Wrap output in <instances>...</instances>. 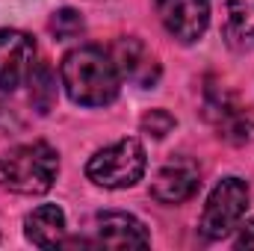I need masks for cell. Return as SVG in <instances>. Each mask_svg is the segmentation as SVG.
Listing matches in <instances>:
<instances>
[{
  "instance_id": "1",
  "label": "cell",
  "mask_w": 254,
  "mask_h": 251,
  "mask_svg": "<svg viewBox=\"0 0 254 251\" xmlns=\"http://www.w3.org/2000/svg\"><path fill=\"white\" fill-rule=\"evenodd\" d=\"M60 74H63L68 98L80 107H107L119 98L122 74L113 63V57L104 54L101 48L86 45V48L65 54Z\"/></svg>"
},
{
  "instance_id": "2",
  "label": "cell",
  "mask_w": 254,
  "mask_h": 251,
  "mask_svg": "<svg viewBox=\"0 0 254 251\" xmlns=\"http://www.w3.org/2000/svg\"><path fill=\"white\" fill-rule=\"evenodd\" d=\"M60 172V157L48 142H30L0 157V187L18 195H45Z\"/></svg>"
},
{
  "instance_id": "3",
  "label": "cell",
  "mask_w": 254,
  "mask_h": 251,
  "mask_svg": "<svg viewBox=\"0 0 254 251\" xmlns=\"http://www.w3.org/2000/svg\"><path fill=\"white\" fill-rule=\"evenodd\" d=\"M145 166H148V157H145L142 142L139 139H122L110 148H101L89 160L86 175L92 184L104 189H125L133 187L145 175Z\"/></svg>"
},
{
  "instance_id": "4",
  "label": "cell",
  "mask_w": 254,
  "mask_h": 251,
  "mask_svg": "<svg viewBox=\"0 0 254 251\" xmlns=\"http://www.w3.org/2000/svg\"><path fill=\"white\" fill-rule=\"evenodd\" d=\"M249 210V187L240 178H225L210 192L207 207L201 213V234L207 240H222L234 228H240Z\"/></svg>"
},
{
  "instance_id": "5",
  "label": "cell",
  "mask_w": 254,
  "mask_h": 251,
  "mask_svg": "<svg viewBox=\"0 0 254 251\" xmlns=\"http://www.w3.org/2000/svg\"><path fill=\"white\" fill-rule=\"evenodd\" d=\"M204 116L207 122L219 130L222 139L243 145L254 139V113L249 107H243L231 92L225 89H210L207 101H204Z\"/></svg>"
},
{
  "instance_id": "6",
  "label": "cell",
  "mask_w": 254,
  "mask_h": 251,
  "mask_svg": "<svg viewBox=\"0 0 254 251\" xmlns=\"http://www.w3.org/2000/svg\"><path fill=\"white\" fill-rule=\"evenodd\" d=\"M36 65V42L21 30H0V92H15Z\"/></svg>"
},
{
  "instance_id": "7",
  "label": "cell",
  "mask_w": 254,
  "mask_h": 251,
  "mask_svg": "<svg viewBox=\"0 0 254 251\" xmlns=\"http://www.w3.org/2000/svg\"><path fill=\"white\" fill-rule=\"evenodd\" d=\"M157 15L178 42L190 45L210 24V0H157Z\"/></svg>"
},
{
  "instance_id": "8",
  "label": "cell",
  "mask_w": 254,
  "mask_h": 251,
  "mask_svg": "<svg viewBox=\"0 0 254 251\" xmlns=\"http://www.w3.org/2000/svg\"><path fill=\"white\" fill-rule=\"evenodd\" d=\"M110 57H113V63L119 68V74L125 80H130L133 86H142V89L157 86V80H160V63H157V57L148 51V45L142 39H136V36L119 39L113 45Z\"/></svg>"
},
{
  "instance_id": "9",
  "label": "cell",
  "mask_w": 254,
  "mask_h": 251,
  "mask_svg": "<svg viewBox=\"0 0 254 251\" xmlns=\"http://www.w3.org/2000/svg\"><path fill=\"white\" fill-rule=\"evenodd\" d=\"M198 187H201L198 166L192 160H187V157H178V160H169L157 172L151 192L163 204H184V201H190L192 195L198 192Z\"/></svg>"
},
{
  "instance_id": "10",
  "label": "cell",
  "mask_w": 254,
  "mask_h": 251,
  "mask_svg": "<svg viewBox=\"0 0 254 251\" xmlns=\"http://www.w3.org/2000/svg\"><path fill=\"white\" fill-rule=\"evenodd\" d=\"M98 243L107 249H145V246H151V237L136 216L101 213L98 216Z\"/></svg>"
},
{
  "instance_id": "11",
  "label": "cell",
  "mask_w": 254,
  "mask_h": 251,
  "mask_svg": "<svg viewBox=\"0 0 254 251\" xmlns=\"http://www.w3.org/2000/svg\"><path fill=\"white\" fill-rule=\"evenodd\" d=\"M24 234L33 246L39 249H54L65 243V213L57 204H42L36 207L27 222H24Z\"/></svg>"
},
{
  "instance_id": "12",
  "label": "cell",
  "mask_w": 254,
  "mask_h": 251,
  "mask_svg": "<svg viewBox=\"0 0 254 251\" xmlns=\"http://www.w3.org/2000/svg\"><path fill=\"white\" fill-rule=\"evenodd\" d=\"M27 83H30V101H33V107H36L42 116L51 113L54 104H57V74H54V68L48 63L33 65Z\"/></svg>"
},
{
  "instance_id": "13",
  "label": "cell",
  "mask_w": 254,
  "mask_h": 251,
  "mask_svg": "<svg viewBox=\"0 0 254 251\" xmlns=\"http://www.w3.org/2000/svg\"><path fill=\"white\" fill-rule=\"evenodd\" d=\"M228 24L240 39H254V0H228Z\"/></svg>"
},
{
  "instance_id": "14",
  "label": "cell",
  "mask_w": 254,
  "mask_h": 251,
  "mask_svg": "<svg viewBox=\"0 0 254 251\" xmlns=\"http://www.w3.org/2000/svg\"><path fill=\"white\" fill-rule=\"evenodd\" d=\"M51 33L57 36V39H77L83 30H86V24H83V15L77 12V9H57L54 15H51Z\"/></svg>"
},
{
  "instance_id": "15",
  "label": "cell",
  "mask_w": 254,
  "mask_h": 251,
  "mask_svg": "<svg viewBox=\"0 0 254 251\" xmlns=\"http://www.w3.org/2000/svg\"><path fill=\"white\" fill-rule=\"evenodd\" d=\"M142 130H145L148 136H154V139H163V136H169V133L175 130V116L166 113V110H151V113L142 119Z\"/></svg>"
},
{
  "instance_id": "16",
  "label": "cell",
  "mask_w": 254,
  "mask_h": 251,
  "mask_svg": "<svg viewBox=\"0 0 254 251\" xmlns=\"http://www.w3.org/2000/svg\"><path fill=\"white\" fill-rule=\"evenodd\" d=\"M237 249H254V222L243 225V231L237 237Z\"/></svg>"
}]
</instances>
